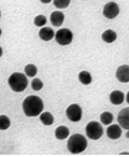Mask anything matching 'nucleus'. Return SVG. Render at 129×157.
<instances>
[{"label": "nucleus", "mask_w": 129, "mask_h": 157, "mask_svg": "<svg viewBox=\"0 0 129 157\" xmlns=\"http://www.w3.org/2000/svg\"><path fill=\"white\" fill-rule=\"evenodd\" d=\"M66 115L71 122H79L81 121L83 112H82V108L77 103L70 105L66 110Z\"/></svg>", "instance_id": "6"}, {"label": "nucleus", "mask_w": 129, "mask_h": 157, "mask_svg": "<svg viewBox=\"0 0 129 157\" xmlns=\"http://www.w3.org/2000/svg\"><path fill=\"white\" fill-rule=\"evenodd\" d=\"M79 81L84 85H88V84L92 83L93 78L88 71H81L79 73Z\"/></svg>", "instance_id": "17"}, {"label": "nucleus", "mask_w": 129, "mask_h": 157, "mask_svg": "<svg viewBox=\"0 0 129 157\" xmlns=\"http://www.w3.org/2000/svg\"><path fill=\"white\" fill-rule=\"evenodd\" d=\"M69 129L66 126H58L55 130V137L58 140H65L69 137Z\"/></svg>", "instance_id": "15"}, {"label": "nucleus", "mask_w": 129, "mask_h": 157, "mask_svg": "<svg viewBox=\"0 0 129 157\" xmlns=\"http://www.w3.org/2000/svg\"><path fill=\"white\" fill-rule=\"evenodd\" d=\"M101 39L105 42V43H113L116 39H117V35L114 30L112 29H108V30L103 31V33L101 35Z\"/></svg>", "instance_id": "14"}, {"label": "nucleus", "mask_w": 129, "mask_h": 157, "mask_svg": "<svg viewBox=\"0 0 129 157\" xmlns=\"http://www.w3.org/2000/svg\"><path fill=\"white\" fill-rule=\"evenodd\" d=\"M116 78L122 83H128L129 82V66L122 65L116 69Z\"/></svg>", "instance_id": "9"}, {"label": "nucleus", "mask_w": 129, "mask_h": 157, "mask_svg": "<svg viewBox=\"0 0 129 157\" xmlns=\"http://www.w3.org/2000/svg\"><path fill=\"white\" fill-rule=\"evenodd\" d=\"M25 74H26L27 76H29V78H33V76H36V74L38 73V68L36 65H33V63H28V65L25 67Z\"/></svg>", "instance_id": "19"}, {"label": "nucleus", "mask_w": 129, "mask_h": 157, "mask_svg": "<svg viewBox=\"0 0 129 157\" xmlns=\"http://www.w3.org/2000/svg\"><path fill=\"white\" fill-rule=\"evenodd\" d=\"M2 54H3V50H2V48L0 46V57L2 56Z\"/></svg>", "instance_id": "26"}, {"label": "nucleus", "mask_w": 129, "mask_h": 157, "mask_svg": "<svg viewBox=\"0 0 129 157\" xmlns=\"http://www.w3.org/2000/svg\"><path fill=\"white\" fill-rule=\"evenodd\" d=\"M67 147H68L69 152L72 154H80V153L84 152L87 147V140L84 136L80 135V133H74L69 138Z\"/></svg>", "instance_id": "3"}, {"label": "nucleus", "mask_w": 129, "mask_h": 157, "mask_svg": "<svg viewBox=\"0 0 129 157\" xmlns=\"http://www.w3.org/2000/svg\"><path fill=\"white\" fill-rule=\"evenodd\" d=\"M126 101H127V103L129 105V92L127 93V95H126Z\"/></svg>", "instance_id": "25"}, {"label": "nucleus", "mask_w": 129, "mask_h": 157, "mask_svg": "<svg viewBox=\"0 0 129 157\" xmlns=\"http://www.w3.org/2000/svg\"><path fill=\"white\" fill-rule=\"evenodd\" d=\"M8 83L13 92L22 93L28 86V78L26 74H23L21 72H14L9 76Z\"/></svg>", "instance_id": "2"}, {"label": "nucleus", "mask_w": 129, "mask_h": 157, "mask_svg": "<svg viewBox=\"0 0 129 157\" xmlns=\"http://www.w3.org/2000/svg\"><path fill=\"white\" fill-rule=\"evenodd\" d=\"M117 122L122 128L129 130V108H124L117 115Z\"/></svg>", "instance_id": "8"}, {"label": "nucleus", "mask_w": 129, "mask_h": 157, "mask_svg": "<svg viewBox=\"0 0 129 157\" xmlns=\"http://www.w3.org/2000/svg\"><path fill=\"white\" fill-rule=\"evenodd\" d=\"M1 33H2V30H1V28H0V36H1Z\"/></svg>", "instance_id": "29"}, {"label": "nucleus", "mask_w": 129, "mask_h": 157, "mask_svg": "<svg viewBox=\"0 0 129 157\" xmlns=\"http://www.w3.org/2000/svg\"><path fill=\"white\" fill-rule=\"evenodd\" d=\"M42 3H44V5H47V3H50L51 1H53V0H40Z\"/></svg>", "instance_id": "24"}, {"label": "nucleus", "mask_w": 129, "mask_h": 157, "mask_svg": "<svg viewBox=\"0 0 129 157\" xmlns=\"http://www.w3.org/2000/svg\"><path fill=\"white\" fill-rule=\"evenodd\" d=\"M11 125V121L7 115H0V130H7Z\"/></svg>", "instance_id": "20"}, {"label": "nucleus", "mask_w": 129, "mask_h": 157, "mask_svg": "<svg viewBox=\"0 0 129 157\" xmlns=\"http://www.w3.org/2000/svg\"><path fill=\"white\" fill-rule=\"evenodd\" d=\"M55 40L59 45H69L73 40V33L69 28H60L55 33Z\"/></svg>", "instance_id": "5"}, {"label": "nucleus", "mask_w": 129, "mask_h": 157, "mask_svg": "<svg viewBox=\"0 0 129 157\" xmlns=\"http://www.w3.org/2000/svg\"><path fill=\"white\" fill-rule=\"evenodd\" d=\"M107 136H108V138H110V139H112V140L118 139V138H120V136H122V127L116 124L110 125L107 129Z\"/></svg>", "instance_id": "10"}, {"label": "nucleus", "mask_w": 129, "mask_h": 157, "mask_svg": "<svg viewBox=\"0 0 129 157\" xmlns=\"http://www.w3.org/2000/svg\"><path fill=\"white\" fill-rule=\"evenodd\" d=\"M71 0H53V3L57 9H66L69 7Z\"/></svg>", "instance_id": "21"}, {"label": "nucleus", "mask_w": 129, "mask_h": 157, "mask_svg": "<svg viewBox=\"0 0 129 157\" xmlns=\"http://www.w3.org/2000/svg\"><path fill=\"white\" fill-rule=\"evenodd\" d=\"M120 155H129V153H120Z\"/></svg>", "instance_id": "27"}, {"label": "nucleus", "mask_w": 129, "mask_h": 157, "mask_svg": "<svg viewBox=\"0 0 129 157\" xmlns=\"http://www.w3.org/2000/svg\"><path fill=\"white\" fill-rule=\"evenodd\" d=\"M46 22H47V20H46L45 16L42 15V14H40V15H37L35 17V20H33V23H35V25L37 27H43V26H45Z\"/></svg>", "instance_id": "22"}, {"label": "nucleus", "mask_w": 129, "mask_h": 157, "mask_svg": "<svg viewBox=\"0 0 129 157\" xmlns=\"http://www.w3.org/2000/svg\"><path fill=\"white\" fill-rule=\"evenodd\" d=\"M114 120V116L111 112H103L100 115V122L103 125H111Z\"/></svg>", "instance_id": "18"}, {"label": "nucleus", "mask_w": 129, "mask_h": 157, "mask_svg": "<svg viewBox=\"0 0 129 157\" xmlns=\"http://www.w3.org/2000/svg\"><path fill=\"white\" fill-rule=\"evenodd\" d=\"M40 121L45 126H51V125L54 124V116L50 112H43V113L40 114Z\"/></svg>", "instance_id": "16"}, {"label": "nucleus", "mask_w": 129, "mask_h": 157, "mask_svg": "<svg viewBox=\"0 0 129 157\" xmlns=\"http://www.w3.org/2000/svg\"><path fill=\"white\" fill-rule=\"evenodd\" d=\"M50 21H51V24L53 26H56V27H59L63 25V21H65V15L61 11H54L52 12L50 16Z\"/></svg>", "instance_id": "12"}, {"label": "nucleus", "mask_w": 129, "mask_h": 157, "mask_svg": "<svg viewBox=\"0 0 129 157\" xmlns=\"http://www.w3.org/2000/svg\"><path fill=\"white\" fill-rule=\"evenodd\" d=\"M31 87H32V90H36V92H39V90H41L42 88H43V82H42L40 78H35L32 81H31Z\"/></svg>", "instance_id": "23"}, {"label": "nucleus", "mask_w": 129, "mask_h": 157, "mask_svg": "<svg viewBox=\"0 0 129 157\" xmlns=\"http://www.w3.org/2000/svg\"><path fill=\"white\" fill-rule=\"evenodd\" d=\"M39 38L43 41H51L55 38V31L51 27H42L39 31Z\"/></svg>", "instance_id": "11"}, {"label": "nucleus", "mask_w": 129, "mask_h": 157, "mask_svg": "<svg viewBox=\"0 0 129 157\" xmlns=\"http://www.w3.org/2000/svg\"><path fill=\"white\" fill-rule=\"evenodd\" d=\"M125 100V95L120 90H113V92L110 94V101L111 103L115 105H120L124 102Z\"/></svg>", "instance_id": "13"}, {"label": "nucleus", "mask_w": 129, "mask_h": 157, "mask_svg": "<svg viewBox=\"0 0 129 157\" xmlns=\"http://www.w3.org/2000/svg\"><path fill=\"white\" fill-rule=\"evenodd\" d=\"M86 136L92 140H98L102 137L103 128L98 122H89L86 125Z\"/></svg>", "instance_id": "4"}, {"label": "nucleus", "mask_w": 129, "mask_h": 157, "mask_svg": "<svg viewBox=\"0 0 129 157\" xmlns=\"http://www.w3.org/2000/svg\"><path fill=\"white\" fill-rule=\"evenodd\" d=\"M43 101L38 96H28L23 101V111L25 115L29 117H36L40 115L43 111Z\"/></svg>", "instance_id": "1"}, {"label": "nucleus", "mask_w": 129, "mask_h": 157, "mask_svg": "<svg viewBox=\"0 0 129 157\" xmlns=\"http://www.w3.org/2000/svg\"><path fill=\"white\" fill-rule=\"evenodd\" d=\"M102 13L104 17L109 18V20H113V18H115L120 14V7L114 1H110V2L104 5Z\"/></svg>", "instance_id": "7"}, {"label": "nucleus", "mask_w": 129, "mask_h": 157, "mask_svg": "<svg viewBox=\"0 0 129 157\" xmlns=\"http://www.w3.org/2000/svg\"><path fill=\"white\" fill-rule=\"evenodd\" d=\"M0 17H1V12H0Z\"/></svg>", "instance_id": "30"}, {"label": "nucleus", "mask_w": 129, "mask_h": 157, "mask_svg": "<svg viewBox=\"0 0 129 157\" xmlns=\"http://www.w3.org/2000/svg\"><path fill=\"white\" fill-rule=\"evenodd\" d=\"M126 137H127V138H129V130L127 131V133H126Z\"/></svg>", "instance_id": "28"}]
</instances>
